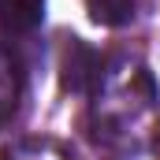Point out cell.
Wrapping results in <instances>:
<instances>
[{"mask_svg": "<svg viewBox=\"0 0 160 160\" xmlns=\"http://www.w3.org/2000/svg\"><path fill=\"white\" fill-rule=\"evenodd\" d=\"M45 19V0H0V22L15 34L38 30Z\"/></svg>", "mask_w": 160, "mask_h": 160, "instance_id": "6da1fadb", "label": "cell"}, {"mask_svg": "<svg viewBox=\"0 0 160 160\" xmlns=\"http://www.w3.org/2000/svg\"><path fill=\"white\" fill-rule=\"evenodd\" d=\"M89 4V19L101 26H123L134 19V0H86Z\"/></svg>", "mask_w": 160, "mask_h": 160, "instance_id": "7a4b0ae2", "label": "cell"}]
</instances>
